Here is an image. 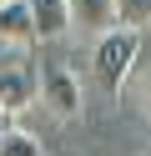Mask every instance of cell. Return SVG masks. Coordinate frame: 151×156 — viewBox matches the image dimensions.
I'll return each instance as SVG.
<instances>
[{"label":"cell","mask_w":151,"mask_h":156,"mask_svg":"<svg viewBox=\"0 0 151 156\" xmlns=\"http://www.w3.org/2000/svg\"><path fill=\"white\" fill-rule=\"evenodd\" d=\"M116 25L121 30H146L151 25V0H116Z\"/></svg>","instance_id":"ba28073f"},{"label":"cell","mask_w":151,"mask_h":156,"mask_svg":"<svg viewBox=\"0 0 151 156\" xmlns=\"http://www.w3.org/2000/svg\"><path fill=\"white\" fill-rule=\"evenodd\" d=\"M0 156H45V146L30 131H20V126H5L0 131Z\"/></svg>","instance_id":"52a82bcc"},{"label":"cell","mask_w":151,"mask_h":156,"mask_svg":"<svg viewBox=\"0 0 151 156\" xmlns=\"http://www.w3.org/2000/svg\"><path fill=\"white\" fill-rule=\"evenodd\" d=\"M35 86H40V106L56 121H76L81 116V76L66 61H40L35 66Z\"/></svg>","instance_id":"3957f363"},{"label":"cell","mask_w":151,"mask_h":156,"mask_svg":"<svg viewBox=\"0 0 151 156\" xmlns=\"http://www.w3.org/2000/svg\"><path fill=\"white\" fill-rule=\"evenodd\" d=\"M35 101H40V86H35L30 55L25 51H0V121H15Z\"/></svg>","instance_id":"7a4b0ae2"},{"label":"cell","mask_w":151,"mask_h":156,"mask_svg":"<svg viewBox=\"0 0 151 156\" xmlns=\"http://www.w3.org/2000/svg\"><path fill=\"white\" fill-rule=\"evenodd\" d=\"M141 156H151V151H141Z\"/></svg>","instance_id":"30bf717a"},{"label":"cell","mask_w":151,"mask_h":156,"mask_svg":"<svg viewBox=\"0 0 151 156\" xmlns=\"http://www.w3.org/2000/svg\"><path fill=\"white\" fill-rule=\"evenodd\" d=\"M136 55H141V30H106L96 35V45H91V81H96V91L116 96L121 86H126V76L136 71Z\"/></svg>","instance_id":"6da1fadb"},{"label":"cell","mask_w":151,"mask_h":156,"mask_svg":"<svg viewBox=\"0 0 151 156\" xmlns=\"http://www.w3.org/2000/svg\"><path fill=\"white\" fill-rule=\"evenodd\" d=\"M30 25H35V41H60L70 30V0H25Z\"/></svg>","instance_id":"5b68a950"},{"label":"cell","mask_w":151,"mask_h":156,"mask_svg":"<svg viewBox=\"0 0 151 156\" xmlns=\"http://www.w3.org/2000/svg\"><path fill=\"white\" fill-rule=\"evenodd\" d=\"M141 111L151 116V71H146V81H141Z\"/></svg>","instance_id":"9c48e42d"},{"label":"cell","mask_w":151,"mask_h":156,"mask_svg":"<svg viewBox=\"0 0 151 156\" xmlns=\"http://www.w3.org/2000/svg\"><path fill=\"white\" fill-rule=\"evenodd\" d=\"M0 5H5V0H0Z\"/></svg>","instance_id":"8fae6325"},{"label":"cell","mask_w":151,"mask_h":156,"mask_svg":"<svg viewBox=\"0 0 151 156\" xmlns=\"http://www.w3.org/2000/svg\"><path fill=\"white\" fill-rule=\"evenodd\" d=\"M70 30H91V35L116 30V0H70Z\"/></svg>","instance_id":"8992f818"},{"label":"cell","mask_w":151,"mask_h":156,"mask_svg":"<svg viewBox=\"0 0 151 156\" xmlns=\"http://www.w3.org/2000/svg\"><path fill=\"white\" fill-rule=\"evenodd\" d=\"M35 45V25H30L25 0H5L0 5V51H30Z\"/></svg>","instance_id":"277c9868"}]
</instances>
